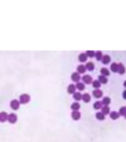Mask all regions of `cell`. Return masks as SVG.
<instances>
[{"instance_id":"cell-1","label":"cell","mask_w":126,"mask_h":142,"mask_svg":"<svg viewBox=\"0 0 126 142\" xmlns=\"http://www.w3.org/2000/svg\"><path fill=\"white\" fill-rule=\"evenodd\" d=\"M30 98H31V97H30V96L28 94H22L19 97V103L27 104L29 102Z\"/></svg>"},{"instance_id":"cell-2","label":"cell","mask_w":126,"mask_h":142,"mask_svg":"<svg viewBox=\"0 0 126 142\" xmlns=\"http://www.w3.org/2000/svg\"><path fill=\"white\" fill-rule=\"evenodd\" d=\"M10 107H11V108L13 109V110H18L19 108V105H20V103H19V101H17V100H16V99H14V100H12L11 101H10Z\"/></svg>"},{"instance_id":"cell-3","label":"cell","mask_w":126,"mask_h":142,"mask_svg":"<svg viewBox=\"0 0 126 142\" xmlns=\"http://www.w3.org/2000/svg\"><path fill=\"white\" fill-rule=\"evenodd\" d=\"M8 120L10 123L14 124V123L17 121V116L14 113H10V115H8Z\"/></svg>"},{"instance_id":"cell-4","label":"cell","mask_w":126,"mask_h":142,"mask_svg":"<svg viewBox=\"0 0 126 142\" xmlns=\"http://www.w3.org/2000/svg\"><path fill=\"white\" fill-rule=\"evenodd\" d=\"M93 95L95 98H100L103 96V91L99 90V89H96L93 91Z\"/></svg>"},{"instance_id":"cell-5","label":"cell","mask_w":126,"mask_h":142,"mask_svg":"<svg viewBox=\"0 0 126 142\" xmlns=\"http://www.w3.org/2000/svg\"><path fill=\"white\" fill-rule=\"evenodd\" d=\"M101 60H102V62L104 64H107L111 61V57L108 55H103V58H102Z\"/></svg>"},{"instance_id":"cell-6","label":"cell","mask_w":126,"mask_h":142,"mask_svg":"<svg viewBox=\"0 0 126 142\" xmlns=\"http://www.w3.org/2000/svg\"><path fill=\"white\" fill-rule=\"evenodd\" d=\"M71 116L74 120H79L81 117V114L79 111H74V112H72L71 113Z\"/></svg>"},{"instance_id":"cell-7","label":"cell","mask_w":126,"mask_h":142,"mask_svg":"<svg viewBox=\"0 0 126 142\" xmlns=\"http://www.w3.org/2000/svg\"><path fill=\"white\" fill-rule=\"evenodd\" d=\"M83 82L86 84H90L92 82V77L90 75H85L82 77Z\"/></svg>"},{"instance_id":"cell-8","label":"cell","mask_w":126,"mask_h":142,"mask_svg":"<svg viewBox=\"0 0 126 142\" xmlns=\"http://www.w3.org/2000/svg\"><path fill=\"white\" fill-rule=\"evenodd\" d=\"M71 79L73 80L74 82H79V79H80V76H79V74L78 73H72V75H71Z\"/></svg>"},{"instance_id":"cell-9","label":"cell","mask_w":126,"mask_h":142,"mask_svg":"<svg viewBox=\"0 0 126 142\" xmlns=\"http://www.w3.org/2000/svg\"><path fill=\"white\" fill-rule=\"evenodd\" d=\"M7 119H8V114L7 113H6L5 112L0 113V121L5 122Z\"/></svg>"},{"instance_id":"cell-10","label":"cell","mask_w":126,"mask_h":142,"mask_svg":"<svg viewBox=\"0 0 126 142\" xmlns=\"http://www.w3.org/2000/svg\"><path fill=\"white\" fill-rule=\"evenodd\" d=\"M125 72V68L124 65L122 63L118 64V73L119 74H124Z\"/></svg>"},{"instance_id":"cell-11","label":"cell","mask_w":126,"mask_h":142,"mask_svg":"<svg viewBox=\"0 0 126 142\" xmlns=\"http://www.w3.org/2000/svg\"><path fill=\"white\" fill-rule=\"evenodd\" d=\"M100 72L102 73V75L105 76V77L110 75V71L108 70V69L106 68V67H103V68L101 69Z\"/></svg>"},{"instance_id":"cell-12","label":"cell","mask_w":126,"mask_h":142,"mask_svg":"<svg viewBox=\"0 0 126 142\" xmlns=\"http://www.w3.org/2000/svg\"><path fill=\"white\" fill-rule=\"evenodd\" d=\"M76 91V86L74 84H70L68 87V93H74Z\"/></svg>"},{"instance_id":"cell-13","label":"cell","mask_w":126,"mask_h":142,"mask_svg":"<svg viewBox=\"0 0 126 142\" xmlns=\"http://www.w3.org/2000/svg\"><path fill=\"white\" fill-rule=\"evenodd\" d=\"M98 81L99 82V83L101 84H106L107 82V78L105 77V76H103V75H100V76H98Z\"/></svg>"},{"instance_id":"cell-14","label":"cell","mask_w":126,"mask_h":142,"mask_svg":"<svg viewBox=\"0 0 126 142\" xmlns=\"http://www.w3.org/2000/svg\"><path fill=\"white\" fill-rule=\"evenodd\" d=\"M110 117L112 119L116 120L119 117V113L116 112V111H112V112L111 113V114H110Z\"/></svg>"},{"instance_id":"cell-15","label":"cell","mask_w":126,"mask_h":142,"mask_svg":"<svg viewBox=\"0 0 126 142\" xmlns=\"http://www.w3.org/2000/svg\"><path fill=\"white\" fill-rule=\"evenodd\" d=\"M82 98L85 102H89L90 101H91V96H90L88 93H85V94L82 95Z\"/></svg>"},{"instance_id":"cell-16","label":"cell","mask_w":126,"mask_h":142,"mask_svg":"<svg viewBox=\"0 0 126 142\" xmlns=\"http://www.w3.org/2000/svg\"><path fill=\"white\" fill-rule=\"evenodd\" d=\"M102 113L103 115H107L110 113V108L107 106H104L103 107H102Z\"/></svg>"},{"instance_id":"cell-17","label":"cell","mask_w":126,"mask_h":142,"mask_svg":"<svg viewBox=\"0 0 126 142\" xmlns=\"http://www.w3.org/2000/svg\"><path fill=\"white\" fill-rule=\"evenodd\" d=\"M111 70L113 73L118 72V64H117L116 62H113L111 65Z\"/></svg>"},{"instance_id":"cell-18","label":"cell","mask_w":126,"mask_h":142,"mask_svg":"<svg viewBox=\"0 0 126 142\" xmlns=\"http://www.w3.org/2000/svg\"><path fill=\"white\" fill-rule=\"evenodd\" d=\"M86 70V68H85V66H84L82 64H80L77 67V71L79 72V73H84Z\"/></svg>"},{"instance_id":"cell-19","label":"cell","mask_w":126,"mask_h":142,"mask_svg":"<svg viewBox=\"0 0 126 142\" xmlns=\"http://www.w3.org/2000/svg\"><path fill=\"white\" fill-rule=\"evenodd\" d=\"M85 68L88 69V70H93L94 69V64L93 62H91V61H89V62H88L85 65Z\"/></svg>"},{"instance_id":"cell-20","label":"cell","mask_w":126,"mask_h":142,"mask_svg":"<svg viewBox=\"0 0 126 142\" xmlns=\"http://www.w3.org/2000/svg\"><path fill=\"white\" fill-rule=\"evenodd\" d=\"M79 108H80V104L79 103L74 102V103H73L71 104V109L74 110V111H77Z\"/></svg>"},{"instance_id":"cell-21","label":"cell","mask_w":126,"mask_h":142,"mask_svg":"<svg viewBox=\"0 0 126 142\" xmlns=\"http://www.w3.org/2000/svg\"><path fill=\"white\" fill-rule=\"evenodd\" d=\"M87 55L85 53H81L79 54V60L81 61V62H84V61H85L87 60Z\"/></svg>"},{"instance_id":"cell-22","label":"cell","mask_w":126,"mask_h":142,"mask_svg":"<svg viewBox=\"0 0 126 142\" xmlns=\"http://www.w3.org/2000/svg\"><path fill=\"white\" fill-rule=\"evenodd\" d=\"M110 103H111V98L109 97H105L103 99V102H102V104H103L105 106H107Z\"/></svg>"},{"instance_id":"cell-23","label":"cell","mask_w":126,"mask_h":142,"mask_svg":"<svg viewBox=\"0 0 126 142\" xmlns=\"http://www.w3.org/2000/svg\"><path fill=\"white\" fill-rule=\"evenodd\" d=\"M82 95L80 93V92H74V98L76 101H79L82 99Z\"/></svg>"},{"instance_id":"cell-24","label":"cell","mask_w":126,"mask_h":142,"mask_svg":"<svg viewBox=\"0 0 126 142\" xmlns=\"http://www.w3.org/2000/svg\"><path fill=\"white\" fill-rule=\"evenodd\" d=\"M102 107H103V104H102L101 101H96L93 104V107L96 110H99V109L102 108Z\"/></svg>"},{"instance_id":"cell-25","label":"cell","mask_w":126,"mask_h":142,"mask_svg":"<svg viewBox=\"0 0 126 142\" xmlns=\"http://www.w3.org/2000/svg\"><path fill=\"white\" fill-rule=\"evenodd\" d=\"M96 117H97V119L98 120H104L105 119V115H103L101 112H99V113H97L96 114Z\"/></svg>"},{"instance_id":"cell-26","label":"cell","mask_w":126,"mask_h":142,"mask_svg":"<svg viewBox=\"0 0 126 142\" xmlns=\"http://www.w3.org/2000/svg\"><path fill=\"white\" fill-rule=\"evenodd\" d=\"M76 88H77L78 90H83L84 89H85V85H84V84L81 83V82H78L76 85Z\"/></svg>"},{"instance_id":"cell-27","label":"cell","mask_w":126,"mask_h":142,"mask_svg":"<svg viewBox=\"0 0 126 142\" xmlns=\"http://www.w3.org/2000/svg\"><path fill=\"white\" fill-rule=\"evenodd\" d=\"M95 56H96V58H97V59L98 61H99V60L102 59V58H103V53H102L101 51L96 52L95 53Z\"/></svg>"},{"instance_id":"cell-28","label":"cell","mask_w":126,"mask_h":142,"mask_svg":"<svg viewBox=\"0 0 126 142\" xmlns=\"http://www.w3.org/2000/svg\"><path fill=\"white\" fill-rule=\"evenodd\" d=\"M92 84H93V87L94 88H99L100 86H101V84L99 83V82L98 81V80H95V81H93Z\"/></svg>"},{"instance_id":"cell-29","label":"cell","mask_w":126,"mask_h":142,"mask_svg":"<svg viewBox=\"0 0 126 142\" xmlns=\"http://www.w3.org/2000/svg\"><path fill=\"white\" fill-rule=\"evenodd\" d=\"M126 113V107H122L120 109H119V115H125V114Z\"/></svg>"},{"instance_id":"cell-30","label":"cell","mask_w":126,"mask_h":142,"mask_svg":"<svg viewBox=\"0 0 126 142\" xmlns=\"http://www.w3.org/2000/svg\"><path fill=\"white\" fill-rule=\"evenodd\" d=\"M85 54L87 55V56H89V57L91 58V57H93L95 55V52L93 51V50H87Z\"/></svg>"},{"instance_id":"cell-31","label":"cell","mask_w":126,"mask_h":142,"mask_svg":"<svg viewBox=\"0 0 126 142\" xmlns=\"http://www.w3.org/2000/svg\"><path fill=\"white\" fill-rule=\"evenodd\" d=\"M122 96H123V98H125V99H126V90L123 92V93H122Z\"/></svg>"},{"instance_id":"cell-32","label":"cell","mask_w":126,"mask_h":142,"mask_svg":"<svg viewBox=\"0 0 126 142\" xmlns=\"http://www.w3.org/2000/svg\"><path fill=\"white\" fill-rule=\"evenodd\" d=\"M124 86H125V87H126V80H125V81L124 82Z\"/></svg>"},{"instance_id":"cell-33","label":"cell","mask_w":126,"mask_h":142,"mask_svg":"<svg viewBox=\"0 0 126 142\" xmlns=\"http://www.w3.org/2000/svg\"><path fill=\"white\" fill-rule=\"evenodd\" d=\"M124 116H125V119H126V113H125V115H124Z\"/></svg>"}]
</instances>
